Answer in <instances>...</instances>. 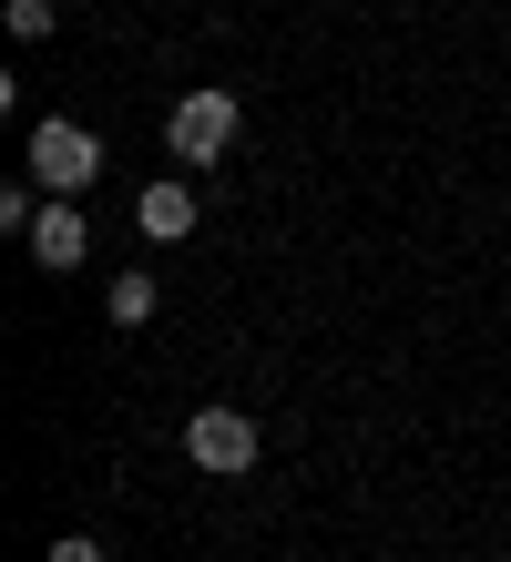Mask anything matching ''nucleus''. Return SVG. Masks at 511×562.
<instances>
[{
    "label": "nucleus",
    "instance_id": "obj_1",
    "mask_svg": "<svg viewBox=\"0 0 511 562\" xmlns=\"http://www.w3.org/2000/svg\"><path fill=\"white\" fill-rule=\"evenodd\" d=\"M21 175L42 184V194H92V184H102V134H92V123L42 113V123L21 134Z\"/></svg>",
    "mask_w": 511,
    "mask_h": 562
},
{
    "label": "nucleus",
    "instance_id": "obj_2",
    "mask_svg": "<svg viewBox=\"0 0 511 562\" xmlns=\"http://www.w3.org/2000/svg\"><path fill=\"white\" fill-rule=\"evenodd\" d=\"M235 134H246V103H235L225 82H195L185 103L164 113V144H175V164H195V175H215L235 154Z\"/></svg>",
    "mask_w": 511,
    "mask_h": 562
},
{
    "label": "nucleus",
    "instance_id": "obj_3",
    "mask_svg": "<svg viewBox=\"0 0 511 562\" xmlns=\"http://www.w3.org/2000/svg\"><path fill=\"white\" fill-rule=\"evenodd\" d=\"M256 450H266V429H256V409H235V400H215V409L185 419V460H195L204 481H246Z\"/></svg>",
    "mask_w": 511,
    "mask_h": 562
},
{
    "label": "nucleus",
    "instance_id": "obj_4",
    "mask_svg": "<svg viewBox=\"0 0 511 562\" xmlns=\"http://www.w3.org/2000/svg\"><path fill=\"white\" fill-rule=\"evenodd\" d=\"M92 256V225H82V194H52L42 215H31V267L42 277H73Z\"/></svg>",
    "mask_w": 511,
    "mask_h": 562
},
{
    "label": "nucleus",
    "instance_id": "obj_5",
    "mask_svg": "<svg viewBox=\"0 0 511 562\" xmlns=\"http://www.w3.org/2000/svg\"><path fill=\"white\" fill-rule=\"evenodd\" d=\"M195 184L185 175H164V184H144V194H133V236H154V246H185L195 236Z\"/></svg>",
    "mask_w": 511,
    "mask_h": 562
},
{
    "label": "nucleus",
    "instance_id": "obj_6",
    "mask_svg": "<svg viewBox=\"0 0 511 562\" xmlns=\"http://www.w3.org/2000/svg\"><path fill=\"white\" fill-rule=\"evenodd\" d=\"M154 307H164V286L144 267H123L113 286H102V317H113V327H154Z\"/></svg>",
    "mask_w": 511,
    "mask_h": 562
},
{
    "label": "nucleus",
    "instance_id": "obj_7",
    "mask_svg": "<svg viewBox=\"0 0 511 562\" xmlns=\"http://www.w3.org/2000/svg\"><path fill=\"white\" fill-rule=\"evenodd\" d=\"M31 215H42V184H0V236H31Z\"/></svg>",
    "mask_w": 511,
    "mask_h": 562
},
{
    "label": "nucleus",
    "instance_id": "obj_8",
    "mask_svg": "<svg viewBox=\"0 0 511 562\" xmlns=\"http://www.w3.org/2000/svg\"><path fill=\"white\" fill-rule=\"evenodd\" d=\"M11 31H21V42H52V31H62V0H11Z\"/></svg>",
    "mask_w": 511,
    "mask_h": 562
},
{
    "label": "nucleus",
    "instance_id": "obj_9",
    "mask_svg": "<svg viewBox=\"0 0 511 562\" xmlns=\"http://www.w3.org/2000/svg\"><path fill=\"white\" fill-rule=\"evenodd\" d=\"M52 562H102V542H92V532H62V542H52Z\"/></svg>",
    "mask_w": 511,
    "mask_h": 562
},
{
    "label": "nucleus",
    "instance_id": "obj_10",
    "mask_svg": "<svg viewBox=\"0 0 511 562\" xmlns=\"http://www.w3.org/2000/svg\"><path fill=\"white\" fill-rule=\"evenodd\" d=\"M501 542H511V532H501Z\"/></svg>",
    "mask_w": 511,
    "mask_h": 562
}]
</instances>
